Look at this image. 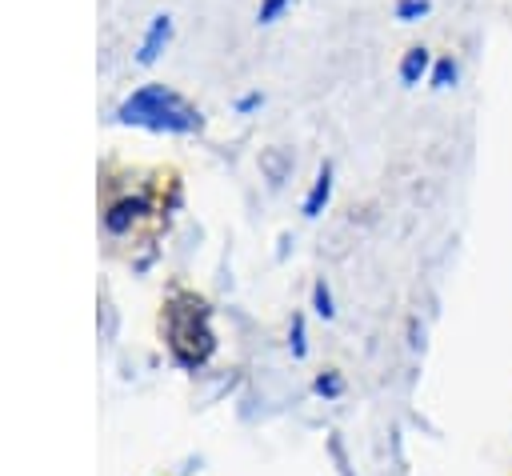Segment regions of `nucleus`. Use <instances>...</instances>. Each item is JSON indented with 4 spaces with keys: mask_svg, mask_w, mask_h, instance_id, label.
Wrapping results in <instances>:
<instances>
[{
    "mask_svg": "<svg viewBox=\"0 0 512 476\" xmlns=\"http://www.w3.org/2000/svg\"><path fill=\"white\" fill-rule=\"evenodd\" d=\"M160 328H164V340L172 348V356L192 368V364H204L208 352H212V328H208V304L188 292V288H176L172 300L164 304V316H160Z\"/></svg>",
    "mask_w": 512,
    "mask_h": 476,
    "instance_id": "f257e3e1",
    "label": "nucleus"
},
{
    "mask_svg": "<svg viewBox=\"0 0 512 476\" xmlns=\"http://www.w3.org/2000/svg\"><path fill=\"white\" fill-rule=\"evenodd\" d=\"M428 64H432V56H428V48H408V52H404V60H400V80H404L408 88H416V84L424 80V72H428Z\"/></svg>",
    "mask_w": 512,
    "mask_h": 476,
    "instance_id": "f03ea898",
    "label": "nucleus"
},
{
    "mask_svg": "<svg viewBox=\"0 0 512 476\" xmlns=\"http://www.w3.org/2000/svg\"><path fill=\"white\" fill-rule=\"evenodd\" d=\"M328 192H332V168H324V172L316 176V184H312V192H308V200H304V216H316V212L324 208Z\"/></svg>",
    "mask_w": 512,
    "mask_h": 476,
    "instance_id": "7ed1b4c3",
    "label": "nucleus"
},
{
    "mask_svg": "<svg viewBox=\"0 0 512 476\" xmlns=\"http://www.w3.org/2000/svg\"><path fill=\"white\" fill-rule=\"evenodd\" d=\"M168 28H172V24H168V16H156V20H152V32H148L144 52H140V60H144V64H148V60H156V48L168 40Z\"/></svg>",
    "mask_w": 512,
    "mask_h": 476,
    "instance_id": "20e7f679",
    "label": "nucleus"
},
{
    "mask_svg": "<svg viewBox=\"0 0 512 476\" xmlns=\"http://www.w3.org/2000/svg\"><path fill=\"white\" fill-rule=\"evenodd\" d=\"M448 84H456V60L452 56L436 60V68H432V88H448Z\"/></svg>",
    "mask_w": 512,
    "mask_h": 476,
    "instance_id": "39448f33",
    "label": "nucleus"
},
{
    "mask_svg": "<svg viewBox=\"0 0 512 476\" xmlns=\"http://www.w3.org/2000/svg\"><path fill=\"white\" fill-rule=\"evenodd\" d=\"M312 304H316V312H320L324 320L332 316V292H328V284H324V280L312 288Z\"/></svg>",
    "mask_w": 512,
    "mask_h": 476,
    "instance_id": "423d86ee",
    "label": "nucleus"
},
{
    "mask_svg": "<svg viewBox=\"0 0 512 476\" xmlns=\"http://www.w3.org/2000/svg\"><path fill=\"white\" fill-rule=\"evenodd\" d=\"M424 12H428V0H400V8H396L400 20H416V16H424Z\"/></svg>",
    "mask_w": 512,
    "mask_h": 476,
    "instance_id": "0eeeda50",
    "label": "nucleus"
},
{
    "mask_svg": "<svg viewBox=\"0 0 512 476\" xmlns=\"http://www.w3.org/2000/svg\"><path fill=\"white\" fill-rule=\"evenodd\" d=\"M288 4H292V0H264V4H260V24H272Z\"/></svg>",
    "mask_w": 512,
    "mask_h": 476,
    "instance_id": "6e6552de",
    "label": "nucleus"
},
{
    "mask_svg": "<svg viewBox=\"0 0 512 476\" xmlns=\"http://www.w3.org/2000/svg\"><path fill=\"white\" fill-rule=\"evenodd\" d=\"M340 388H344V384H340V376H336V372H324V376L316 380V392H324V396H336Z\"/></svg>",
    "mask_w": 512,
    "mask_h": 476,
    "instance_id": "1a4fd4ad",
    "label": "nucleus"
},
{
    "mask_svg": "<svg viewBox=\"0 0 512 476\" xmlns=\"http://www.w3.org/2000/svg\"><path fill=\"white\" fill-rule=\"evenodd\" d=\"M292 352H296V356H304V328H300V320L292 324Z\"/></svg>",
    "mask_w": 512,
    "mask_h": 476,
    "instance_id": "9d476101",
    "label": "nucleus"
},
{
    "mask_svg": "<svg viewBox=\"0 0 512 476\" xmlns=\"http://www.w3.org/2000/svg\"><path fill=\"white\" fill-rule=\"evenodd\" d=\"M256 104H260V96H244V100H240V112H248V108H256Z\"/></svg>",
    "mask_w": 512,
    "mask_h": 476,
    "instance_id": "9b49d317",
    "label": "nucleus"
}]
</instances>
